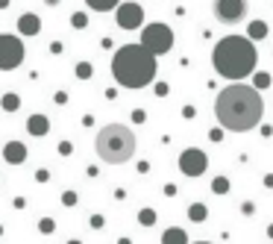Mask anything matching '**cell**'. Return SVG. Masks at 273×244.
I'll use <instances>...</instances> for the list:
<instances>
[{"label": "cell", "mask_w": 273, "mask_h": 244, "mask_svg": "<svg viewBox=\"0 0 273 244\" xmlns=\"http://www.w3.org/2000/svg\"><path fill=\"white\" fill-rule=\"evenodd\" d=\"M271 86V74H256V86L253 89H268Z\"/></svg>", "instance_id": "cell-21"}, {"label": "cell", "mask_w": 273, "mask_h": 244, "mask_svg": "<svg viewBox=\"0 0 273 244\" xmlns=\"http://www.w3.org/2000/svg\"><path fill=\"white\" fill-rule=\"evenodd\" d=\"M271 239H273V227H271Z\"/></svg>", "instance_id": "cell-30"}, {"label": "cell", "mask_w": 273, "mask_h": 244, "mask_svg": "<svg viewBox=\"0 0 273 244\" xmlns=\"http://www.w3.org/2000/svg\"><path fill=\"white\" fill-rule=\"evenodd\" d=\"M77 74H80V77H91V65L80 62V65H77Z\"/></svg>", "instance_id": "cell-24"}, {"label": "cell", "mask_w": 273, "mask_h": 244, "mask_svg": "<svg viewBox=\"0 0 273 244\" xmlns=\"http://www.w3.org/2000/svg\"><path fill=\"white\" fill-rule=\"evenodd\" d=\"M256 62H259V53H256V44L247 38V35H226L214 44L212 50V65L214 71L232 83H241L244 77H250L256 71Z\"/></svg>", "instance_id": "cell-3"}, {"label": "cell", "mask_w": 273, "mask_h": 244, "mask_svg": "<svg viewBox=\"0 0 273 244\" xmlns=\"http://www.w3.org/2000/svg\"><path fill=\"white\" fill-rule=\"evenodd\" d=\"M138 221H141L144 227H150V224H156V212H153V209H141V212H138Z\"/></svg>", "instance_id": "cell-20"}, {"label": "cell", "mask_w": 273, "mask_h": 244, "mask_svg": "<svg viewBox=\"0 0 273 244\" xmlns=\"http://www.w3.org/2000/svg\"><path fill=\"white\" fill-rule=\"evenodd\" d=\"M68 244H80V242H68Z\"/></svg>", "instance_id": "cell-31"}, {"label": "cell", "mask_w": 273, "mask_h": 244, "mask_svg": "<svg viewBox=\"0 0 273 244\" xmlns=\"http://www.w3.org/2000/svg\"><path fill=\"white\" fill-rule=\"evenodd\" d=\"M194 244H212V242H194Z\"/></svg>", "instance_id": "cell-29"}, {"label": "cell", "mask_w": 273, "mask_h": 244, "mask_svg": "<svg viewBox=\"0 0 273 244\" xmlns=\"http://www.w3.org/2000/svg\"><path fill=\"white\" fill-rule=\"evenodd\" d=\"M265 35H268V24H265V21H253V24H250V30H247V38H250V41H259V38H265Z\"/></svg>", "instance_id": "cell-14"}, {"label": "cell", "mask_w": 273, "mask_h": 244, "mask_svg": "<svg viewBox=\"0 0 273 244\" xmlns=\"http://www.w3.org/2000/svg\"><path fill=\"white\" fill-rule=\"evenodd\" d=\"M38 30H41V21H38L35 12H24V15L18 18V32H21V35L32 38V35H38Z\"/></svg>", "instance_id": "cell-10"}, {"label": "cell", "mask_w": 273, "mask_h": 244, "mask_svg": "<svg viewBox=\"0 0 273 244\" xmlns=\"http://www.w3.org/2000/svg\"><path fill=\"white\" fill-rule=\"evenodd\" d=\"M71 27H74V30H86V27H89V15H86V12H74V15H71Z\"/></svg>", "instance_id": "cell-18"}, {"label": "cell", "mask_w": 273, "mask_h": 244, "mask_svg": "<svg viewBox=\"0 0 273 244\" xmlns=\"http://www.w3.org/2000/svg\"><path fill=\"white\" fill-rule=\"evenodd\" d=\"M212 191H214V194H226V191H229V183H226V177H217V180L212 183Z\"/></svg>", "instance_id": "cell-19"}, {"label": "cell", "mask_w": 273, "mask_h": 244, "mask_svg": "<svg viewBox=\"0 0 273 244\" xmlns=\"http://www.w3.org/2000/svg\"><path fill=\"white\" fill-rule=\"evenodd\" d=\"M89 3V9H94V12H112L121 0H86Z\"/></svg>", "instance_id": "cell-15"}, {"label": "cell", "mask_w": 273, "mask_h": 244, "mask_svg": "<svg viewBox=\"0 0 273 244\" xmlns=\"http://www.w3.org/2000/svg\"><path fill=\"white\" fill-rule=\"evenodd\" d=\"M3 159H6L9 165H21V162L27 159V147H24L21 141H9V144H3Z\"/></svg>", "instance_id": "cell-11"}, {"label": "cell", "mask_w": 273, "mask_h": 244, "mask_svg": "<svg viewBox=\"0 0 273 244\" xmlns=\"http://www.w3.org/2000/svg\"><path fill=\"white\" fill-rule=\"evenodd\" d=\"M0 106H3L6 112H15V109L21 106V97H18V94H3V100H0Z\"/></svg>", "instance_id": "cell-16"}, {"label": "cell", "mask_w": 273, "mask_h": 244, "mask_svg": "<svg viewBox=\"0 0 273 244\" xmlns=\"http://www.w3.org/2000/svg\"><path fill=\"white\" fill-rule=\"evenodd\" d=\"M135 147H138V138L123 123H106L94 135V153L106 165H123V162H129L135 156Z\"/></svg>", "instance_id": "cell-4"}, {"label": "cell", "mask_w": 273, "mask_h": 244, "mask_svg": "<svg viewBox=\"0 0 273 244\" xmlns=\"http://www.w3.org/2000/svg\"><path fill=\"white\" fill-rule=\"evenodd\" d=\"M44 3H47V6H59L62 0H44Z\"/></svg>", "instance_id": "cell-26"}, {"label": "cell", "mask_w": 273, "mask_h": 244, "mask_svg": "<svg viewBox=\"0 0 273 244\" xmlns=\"http://www.w3.org/2000/svg\"><path fill=\"white\" fill-rule=\"evenodd\" d=\"M27 129H30L32 135H47V129H50V123L44 115H32L30 121H27Z\"/></svg>", "instance_id": "cell-12"}, {"label": "cell", "mask_w": 273, "mask_h": 244, "mask_svg": "<svg viewBox=\"0 0 273 244\" xmlns=\"http://www.w3.org/2000/svg\"><path fill=\"white\" fill-rule=\"evenodd\" d=\"M159 62L141 44H123L112 56V77L123 89H147L156 80Z\"/></svg>", "instance_id": "cell-2"}, {"label": "cell", "mask_w": 273, "mask_h": 244, "mask_svg": "<svg viewBox=\"0 0 273 244\" xmlns=\"http://www.w3.org/2000/svg\"><path fill=\"white\" fill-rule=\"evenodd\" d=\"M115 9H118L115 21L121 30H141L144 27V9L138 3H118Z\"/></svg>", "instance_id": "cell-9"}, {"label": "cell", "mask_w": 273, "mask_h": 244, "mask_svg": "<svg viewBox=\"0 0 273 244\" xmlns=\"http://www.w3.org/2000/svg\"><path fill=\"white\" fill-rule=\"evenodd\" d=\"M212 9L220 24H241L250 12V3L247 0H214Z\"/></svg>", "instance_id": "cell-7"}, {"label": "cell", "mask_w": 273, "mask_h": 244, "mask_svg": "<svg viewBox=\"0 0 273 244\" xmlns=\"http://www.w3.org/2000/svg\"><path fill=\"white\" fill-rule=\"evenodd\" d=\"M262 115H265V103H262L259 89H253V86H241V83L226 86L214 100L217 123L232 132H247V129L259 126Z\"/></svg>", "instance_id": "cell-1"}, {"label": "cell", "mask_w": 273, "mask_h": 244, "mask_svg": "<svg viewBox=\"0 0 273 244\" xmlns=\"http://www.w3.org/2000/svg\"><path fill=\"white\" fill-rule=\"evenodd\" d=\"M206 168H209V156L200 150V147H188V150H182L180 171L185 174V177H200V174H206Z\"/></svg>", "instance_id": "cell-8"}, {"label": "cell", "mask_w": 273, "mask_h": 244, "mask_svg": "<svg viewBox=\"0 0 273 244\" xmlns=\"http://www.w3.org/2000/svg\"><path fill=\"white\" fill-rule=\"evenodd\" d=\"M141 47H147L153 56H162L174 47V30L168 24H147L141 27Z\"/></svg>", "instance_id": "cell-5"}, {"label": "cell", "mask_w": 273, "mask_h": 244, "mask_svg": "<svg viewBox=\"0 0 273 244\" xmlns=\"http://www.w3.org/2000/svg\"><path fill=\"white\" fill-rule=\"evenodd\" d=\"M38 230L47 236V233H53L56 230V221H50V218H41V224H38Z\"/></svg>", "instance_id": "cell-22"}, {"label": "cell", "mask_w": 273, "mask_h": 244, "mask_svg": "<svg viewBox=\"0 0 273 244\" xmlns=\"http://www.w3.org/2000/svg\"><path fill=\"white\" fill-rule=\"evenodd\" d=\"M162 244H188V239H185L182 230L174 227V230H165V233H162Z\"/></svg>", "instance_id": "cell-13"}, {"label": "cell", "mask_w": 273, "mask_h": 244, "mask_svg": "<svg viewBox=\"0 0 273 244\" xmlns=\"http://www.w3.org/2000/svg\"><path fill=\"white\" fill-rule=\"evenodd\" d=\"M62 203H65V206H77V194H74V191H65V194H62Z\"/></svg>", "instance_id": "cell-23"}, {"label": "cell", "mask_w": 273, "mask_h": 244, "mask_svg": "<svg viewBox=\"0 0 273 244\" xmlns=\"http://www.w3.org/2000/svg\"><path fill=\"white\" fill-rule=\"evenodd\" d=\"M9 6V0H0V9H6Z\"/></svg>", "instance_id": "cell-27"}, {"label": "cell", "mask_w": 273, "mask_h": 244, "mask_svg": "<svg viewBox=\"0 0 273 244\" xmlns=\"http://www.w3.org/2000/svg\"><path fill=\"white\" fill-rule=\"evenodd\" d=\"M206 206H203V203H191V206H188V218H191V221H206Z\"/></svg>", "instance_id": "cell-17"}, {"label": "cell", "mask_w": 273, "mask_h": 244, "mask_svg": "<svg viewBox=\"0 0 273 244\" xmlns=\"http://www.w3.org/2000/svg\"><path fill=\"white\" fill-rule=\"evenodd\" d=\"M91 227L100 230V227H103V218H100V215H91Z\"/></svg>", "instance_id": "cell-25"}, {"label": "cell", "mask_w": 273, "mask_h": 244, "mask_svg": "<svg viewBox=\"0 0 273 244\" xmlns=\"http://www.w3.org/2000/svg\"><path fill=\"white\" fill-rule=\"evenodd\" d=\"M24 62V41L12 32H0V71H15Z\"/></svg>", "instance_id": "cell-6"}, {"label": "cell", "mask_w": 273, "mask_h": 244, "mask_svg": "<svg viewBox=\"0 0 273 244\" xmlns=\"http://www.w3.org/2000/svg\"><path fill=\"white\" fill-rule=\"evenodd\" d=\"M118 244H132V242H129V239H121V242H118Z\"/></svg>", "instance_id": "cell-28"}]
</instances>
